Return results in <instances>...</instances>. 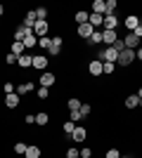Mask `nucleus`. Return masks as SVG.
<instances>
[{"instance_id": "nucleus-20", "label": "nucleus", "mask_w": 142, "mask_h": 158, "mask_svg": "<svg viewBox=\"0 0 142 158\" xmlns=\"http://www.w3.org/2000/svg\"><path fill=\"white\" fill-rule=\"evenodd\" d=\"M10 52H12L14 57H17V59H19L21 54L26 52V47H24V43H19V40H12V45H10Z\"/></svg>"}, {"instance_id": "nucleus-25", "label": "nucleus", "mask_w": 142, "mask_h": 158, "mask_svg": "<svg viewBox=\"0 0 142 158\" xmlns=\"http://www.w3.org/2000/svg\"><path fill=\"white\" fill-rule=\"evenodd\" d=\"M74 130H76V123H74V120H64V123H62V132H64V135H67L69 139H71Z\"/></svg>"}, {"instance_id": "nucleus-16", "label": "nucleus", "mask_w": 142, "mask_h": 158, "mask_svg": "<svg viewBox=\"0 0 142 158\" xmlns=\"http://www.w3.org/2000/svg\"><path fill=\"white\" fill-rule=\"evenodd\" d=\"M21 43H24V47H26V52H33V47H38V38L33 35V31L28 33V35L21 40Z\"/></svg>"}, {"instance_id": "nucleus-47", "label": "nucleus", "mask_w": 142, "mask_h": 158, "mask_svg": "<svg viewBox=\"0 0 142 158\" xmlns=\"http://www.w3.org/2000/svg\"><path fill=\"white\" fill-rule=\"evenodd\" d=\"M140 47H142V40H140Z\"/></svg>"}, {"instance_id": "nucleus-11", "label": "nucleus", "mask_w": 142, "mask_h": 158, "mask_svg": "<svg viewBox=\"0 0 142 158\" xmlns=\"http://www.w3.org/2000/svg\"><path fill=\"white\" fill-rule=\"evenodd\" d=\"M123 26H126V31H128V33H133L137 26H140V17H137V14H128V17L123 19Z\"/></svg>"}, {"instance_id": "nucleus-26", "label": "nucleus", "mask_w": 142, "mask_h": 158, "mask_svg": "<svg viewBox=\"0 0 142 158\" xmlns=\"http://www.w3.org/2000/svg\"><path fill=\"white\" fill-rule=\"evenodd\" d=\"M102 24H104V14H95V12H90V26H93V28H100Z\"/></svg>"}, {"instance_id": "nucleus-15", "label": "nucleus", "mask_w": 142, "mask_h": 158, "mask_svg": "<svg viewBox=\"0 0 142 158\" xmlns=\"http://www.w3.org/2000/svg\"><path fill=\"white\" fill-rule=\"evenodd\" d=\"M90 12H95V14H107V0H93Z\"/></svg>"}, {"instance_id": "nucleus-7", "label": "nucleus", "mask_w": 142, "mask_h": 158, "mask_svg": "<svg viewBox=\"0 0 142 158\" xmlns=\"http://www.w3.org/2000/svg\"><path fill=\"white\" fill-rule=\"evenodd\" d=\"M47 64H50V57L47 54H33V66L36 71H47Z\"/></svg>"}, {"instance_id": "nucleus-1", "label": "nucleus", "mask_w": 142, "mask_h": 158, "mask_svg": "<svg viewBox=\"0 0 142 158\" xmlns=\"http://www.w3.org/2000/svg\"><path fill=\"white\" fill-rule=\"evenodd\" d=\"M95 59L100 61H111V64H116V59H118V52H116L114 47H102V50H97V57Z\"/></svg>"}, {"instance_id": "nucleus-39", "label": "nucleus", "mask_w": 142, "mask_h": 158, "mask_svg": "<svg viewBox=\"0 0 142 158\" xmlns=\"http://www.w3.org/2000/svg\"><path fill=\"white\" fill-rule=\"evenodd\" d=\"M5 64H7V66H14V64H17V57H14L12 52H7V54H5Z\"/></svg>"}, {"instance_id": "nucleus-23", "label": "nucleus", "mask_w": 142, "mask_h": 158, "mask_svg": "<svg viewBox=\"0 0 142 158\" xmlns=\"http://www.w3.org/2000/svg\"><path fill=\"white\" fill-rule=\"evenodd\" d=\"M47 123H50V113H47V111H38V113H36V125H38V127H45Z\"/></svg>"}, {"instance_id": "nucleus-36", "label": "nucleus", "mask_w": 142, "mask_h": 158, "mask_svg": "<svg viewBox=\"0 0 142 158\" xmlns=\"http://www.w3.org/2000/svg\"><path fill=\"white\" fill-rule=\"evenodd\" d=\"M78 111H81V113H83V118H88L90 113H93V106H90V104H88V102H83V104H81V109H78Z\"/></svg>"}, {"instance_id": "nucleus-37", "label": "nucleus", "mask_w": 142, "mask_h": 158, "mask_svg": "<svg viewBox=\"0 0 142 158\" xmlns=\"http://www.w3.org/2000/svg\"><path fill=\"white\" fill-rule=\"evenodd\" d=\"M116 10H118V2L116 0H107V14H116Z\"/></svg>"}, {"instance_id": "nucleus-18", "label": "nucleus", "mask_w": 142, "mask_h": 158, "mask_svg": "<svg viewBox=\"0 0 142 158\" xmlns=\"http://www.w3.org/2000/svg\"><path fill=\"white\" fill-rule=\"evenodd\" d=\"M19 104H21V97L17 92H14V94H5V106H7V109H17Z\"/></svg>"}, {"instance_id": "nucleus-34", "label": "nucleus", "mask_w": 142, "mask_h": 158, "mask_svg": "<svg viewBox=\"0 0 142 158\" xmlns=\"http://www.w3.org/2000/svg\"><path fill=\"white\" fill-rule=\"evenodd\" d=\"M50 45H52V38L50 35H45V38H38V47H43V50H50Z\"/></svg>"}, {"instance_id": "nucleus-14", "label": "nucleus", "mask_w": 142, "mask_h": 158, "mask_svg": "<svg viewBox=\"0 0 142 158\" xmlns=\"http://www.w3.org/2000/svg\"><path fill=\"white\" fill-rule=\"evenodd\" d=\"M123 43H126V50H137V47H140V38H135L133 33H126V35H123Z\"/></svg>"}, {"instance_id": "nucleus-43", "label": "nucleus", "mask_w": 142, "mask_h": 158, "mask_svg": "<svg viewBox=\"0 0 142 158\" xmlns=\"http://www.w3.org/2000/svg\"><path fill=\"white\" fill-rule=\"evenodd\" d=\"M135 61H140V64H142V47H137V50H135Z\"/></svg>"}, {"instance_id": "nucleus-27", "label": "nucleus", "mask_w": 142, "mask_h": 158, "mask_svg": "<svg viewBox=\"0 0 142 158\" xmlns=\"http://www.w3.org/2000/svg\"><path fill=\"white\" fill-rule=\"evenodd\" d=\"M88 45H102V28H95L93 31V35H90V40H88Z\"/></svg>"}, {"instance_id": "nucleus-8", "label": "nucleus", "mask_w": 142, "mask_h": 158, "mask_svg": "<svg viewBox=\"0 0 142 158\" xmlns=\"http://www.w3.org/2000/svg\"><path fill=\"white\" fill-rule=\"evenodd\" d=\"M71 139H74L76 144L88 142V127H85V125H76V130H74V135H71Z\"/></svg>"}, {"instance_id": "nucleus-19", "label": "nucleus", "mask_w": 142, "mask_h": 158, "mask_svg": "<svg viewBox=\"0 0 142 158\" xmlns=\"http://www.w3.org/2000/svg\"><path fill=\"white\" fill-rule=\"evenodd\" d=\"M41 156H43V149L38 144H28L26 153H24V158H41Z\"/></svg>"}, {"instance_id": "nucleus-2", "label": "nucleus", "mask_w": 142, "mask_h": 158, "mask_svg": "<svg viewBox=\"0 0 142 158\" xmlns=\"http://www.w3.org/2000/svg\"><path fill=\"white\" fill-rule=\"evenodd\" d=\"M130 64H135V50H123V52H118L116 66H123V69H128Z\"/></svg>"}, {"instance_id": "nucleus-32", "label": "nucleus", "mask_w": 142, "mask_h": 158, "mask_svg": "<svg viewBox=\"0 0 142 158\" xmlns=\"http://www.w3.org/2000/svg\"><path fill=\"white\" fill-rule=\"evenodd\" d=\"M26 149H28V144H26V142H14V153L24 156V153H26Z\"/></svg>"}, {"instance_id": "nucleus-21", "label": "nucleus", "mask_w": 142, "mask_h": 158, "mask_svg": "<svg viewBox=\"0 0 142 158\" xmlns=\"http://www.w3.org/2000/svg\"><path fill=\"white\" fill-rule=\"evenodd\" d=\"M74 21L78 24V26H81V24H88L90 21V12L88 10H78V12L74 14Z\"/></svg>"}, {"instance_id": "nucleus-9", "label": "nucleus", "mask_w": 142, "mask_h": 158, "mask_svg": "<svg viewBox=\"0 0 142 158\" xmlns=\"http://www.w3.org/2000/svg\"><path fill=\"white\" fill-rule=\"evenodd\" d=\"M118 38H121L118 31H102V45H104V47H111Z\"/></svg>"}, {"instance_id": "nucleus-22", "label": "nucleus", "mask_w": 142, "mask_h": 158, "mask_svg": "<svg viewBox=\"0 0 142 158\" xmlns=\"http://www.w3.org/2000/svg\"><path fill=\"white\" fill-rule=\"evenodd\" d=\"M123 104H126V109H137V106H140V97H137V94H128V97L123 99Z\"/></svg>"}, {"instance_id": "nucleus-42", "label": "nucleus", "mask_w": 142, "mask_h": 158, "mask_svg": "<svg viewBox=\"0 0 142 158\" xmlns=\"http://www.w3.org/2000/svg\"><path fill=\"white\" fill-rule=\"evenodd\" d=\"M133 35H135V38H140V40H142V19H140V26H137L135 31H133Z\"/></svg>"}, {"instance_id": "nucleus-31", "label": "nucleus", "mask_w": 142, "mask_h": 158, "mask_svg": "<svg viewBox=\"0 0 142 158\" xmlns=\"http://www.w3.org/2000/svg\"><path fill=\"white\" fill-rule=\"evenodd\" d=\"M121 156H123L121 149H116V146H109L107 153H104V158H121Z\"/></svg>"}, {"instance_id": "nucleus-45", "label": "nucleus", "mask_w": 142, "mask_h": 158, "mask_svg": "<svg viewBox=\"0 0 142 158\" xmlns=\"http://www.w3.org/2000/svg\"><path fill=\"white\" fill-rule=\"evenodd\" d=\"M2 14H5V5H2V2H0V17H2Z\"/></svg>"}, {"instance_id": "nucleus-10", "label": "nucleus", "mask_w": 142, "mask_h": 158, "mask_svg": "<svg viewBox=\"0 0 142 158\" xmlns=\"http://www.w3.org/2000/svg\"><path fill=\"white\" fill-rule=\"evenodd\" d=\"M93 31H95V28L90 26V21H88V24H81V26H76V35H78L81 40H90Z\"/></svg>"}, {"instance_id": "nucleus-33", "label": "nucleus", "mask_w": 142, "mask_h": 158, "mask_svg": "<svg viewBox=\"0 0 142 158\" xmlns=\"http://www.w3.org/2000/svg\"><path fill=\"white\" fill-rule=\"evenodd\" d=\"M47 7H36V19H41V21H47Z\"/></svg>"}, {"instance_id": "nucleus-3", "label": "nucleus", "mask_w": 142, "mask_h": 158, "mask_svg": "<svg viewBox=\"0 0 142 158\" xmlns=\"http://www.w3.org/2000/svg\"><path fill=\"white\" fill-rule=\"evenodd\" d=\"M118 14H104V24H102V31H118Z\"/></svg>"}, {"instance_id": "nucleus-12", "label": "nucleus", "mask_w": 142, "mask_h": 158, "mask_svg": "<svg viewBox=\"0 0 142 158\" xmlns=\"http://www.w3.org/2000/svg\"><path fill=\"white\" fill-rule=\"evenodd\" d=\"M17 66H19V69H31V66H33V52H24L19 59H17Z\"/></svg>"}, {"instance_id": "nucleus-41", "label": "nucleus", "mask_w": 142, "mask_h": 158, "mask_svg": "<svg viewBox=\"0 0 142 158\" xmlns=\"http://www.w3.org/2000/svg\"><path fill=\"white\" fill-rule=\"evenodd\" d=\"M24 123H26V125H36V116H33V113H26Z\"/></svg>"}, {"instance_id": "nucleus-4", "label": "nucleus", "mask_w": 142, "mask_h": 158, "mask_svg": "<svg viewBox=\"0 0 142 158\" xmlns=\"http://www.w3.org/2000/svg\"><path fill=\"white\" fill-rule=\"evenodd\" d=\"M54 83H57V76H54L52 71H43L41 78H38V85H41V87H47V90H50V87H54Z\"/></svg>"}, {"instance_id": "nucleus-29", "label": "nucleus", "mask_w": 142, "mask_h": 158, "mask_svg": "<svg viewBox=\"0 0 142 158\" xmlns=\"http://www.w3.org/2000/svg\"><path fill=\"white\" fill-rule=\"evenodd\" d=\"M36 97L41 99V102H47V99H50V90H47V87H36Z\"/></svg>"}, {"instance_id": "nucleus-13", "label": "nucleus", "mask_w": 142, "mask_h": 158, "mask_svg": "<svg viewBox=\"0 0 142 158\" xmlns=\"http://www.w3.org/2000/svg\"><path fill=\"white\" fill-rule=\"evenodd\" d=\"M88 73L93 76V78H100V76H102V61H100V59H90Z\"/></svg>"}, {"instance_id": "nucleus-6", "label": "nucleus", "mask_w": 142, "mask_h": 158, "mask_svg": "<svg viewBox=\"0 0 142 158\" xmlns=\"http://www.w3.org/2000/svg\"><path fill=\"white\" fill-rule=\"evenodd\" d=\"M62 45H64V38H62V35H54L52 45H50V50H47V57H59L62 54Z\"/></svg>"}, {"instance_id": "nucleus-5", "label": "nucleus", "mask_w": 142, "mask_h": 158, "mask_svg": "<svg viewBox=\"0 0 142 158\" xmlns=\"http://www.w3.org/2000/svg\"><path fill=\"white\" fill-rule=\"evenodd\" d=\"M33 35L36 38H45V35H50V21H36L33 24Z\"/></svg>"}, {"instance_id": "nucleus-46", "label": "nucleus", "mask_w": 142, "mask_h": 158, "mask_svg": "<svg viewBox=\"0 0 142 158\" xmlns=\"http://www.w3.org/2000/svg\"><path fill=\"white\" fill-rule=\"evenodd\" d=\"M121 158H133V156H130V153H128V156H121Z\"/></svg>"}, {"instance_id": "nucleus-44", "label": "nucleus", "mask_w": 142, "mask_h": 158, "mask_svg": "<svg viewBox=\"0 0 142 158\" xmlns=\"http://www.w3.org/2000/svg\"><path fill=\"white\" fill-rule=\"evenodd\" d=\"M135 94H137V97H140V99H142V85H140V87H137V92H135Z\"/></svg>"}, {"instance_id": "nucleus-30", "label": "nucleus", "mask_w": 142, "mask_h": 158, "mask_svg": "<svg viewBox=\"0 0 142 158\" xmlns=\"http://www.w3.org/2000/svg\"><path fill=\"white\" fill-rule=\"evenodd\" d=\"M114 71H116V64H111V61H102V76H111Z\"/></svg>"}, {"instance_id": "nucleus-35", "label": "nucleus", "mask_w": 142, "mask_h": 158, "mask_svg": "<svg viewBox=\"0 0 142 158\" xmlns=\"http://www.w3.org/2000/svg\"><path fill=\"white\" fill-rule=\"evenodd\" d=\"M64 158H81V149H76V146H69Z\"/></svg>"}, {"instance_id": "nucleus-40", "label": "nucleus", "mask_w": 142, "mask_h": 158, "mask_svg": "<svg viewBox=\"0 0 142 158\" xmlns=\"http://www.w3.org/2000/svg\"><path fill=\"white\" fill-rule=\"evenodd\" d=\"M81 158H93V149H90V146H83L81 149Z\"/></svg>"}, {"instance_id": "nucleus-17", "label": "nucleus", "mask_w": 142, "mask_h": 158, "mask_svg": "<svg viewBox=\"0 0 142 158\" xmlns=\"http://www.w3.org/2000/svg\"><path fill=\"white\" fill-rule=\"evenodd\" d=\"M36 10H28L26 14H24V21H21V26H26V28H31L33 31V24H36Z\"/></svg>"}, {"instance_id": "nucleus-24", "label": "nucleus", "mask_w": 142, "mask_h": 158, "mask_svg": "<svg viewBox=\"0 0 142 158\" xmlns=\"http://www.w3.org/2000/svg\"><path fill=\"white\" fill-rule=\"evenodd\" d=\"M28 33H31V28H26V26H21V24H19V26L14 28V40H19V43H21Z\"/></svg>"}, {"instance_id": "nucleus-28", "label": "nucleus", "mask_w": 142, "mask_h": 158, "mask_svg": "<svg viewBox=\"0 0 142 158\" xmlns=\"http://www.w3.org/2000/svg\"><path fill=\"white\" fill-rule=\"evenodd\" d=\"M81 104H83V102H81L78 97H69V99H67V109H69V111H78V109H81Z\"/></svg>"}, {"instance_id": "nucleus-38", "label": "nucleus", "mask_w": 142, "mask_h": 158, "mask_svg": "<svg viewBox=\"0 0 142 158\" xmlns=\"http://www.w3.org/2000/svg\"><path fill=\"white\" fill-rule=\"evenodd\" d=\"M69 120H74V123H81V120H85V118H83V113H81V111H71Z\"/></svg>"}]
</instances>
